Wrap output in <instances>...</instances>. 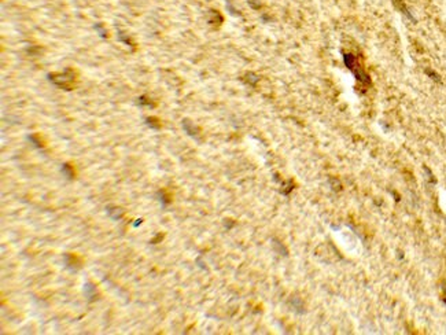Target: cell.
I'll return each instance as SVG.
<instances>
[{
  "label": "cell",
  "mask_w": 446,
  "mask_h": 335,
  "mask_svg": "<svg viewBox=\"0 0 446 335\" xmlns=\"http://www.w3.org/2000/svg\"><path fill=\"white\" fill-rule=\"evenodd\" d=\"M343 61L346 63L347 69L355 75L356 80L361 83V85L364 87H369L371 85V77L368 76V73L363 69V66L360 65L357 58H356L353 54H349V52H343Z\"/></svg>",
  "instance_id": "obj_1"
},
{
  "label": "cell",
  "mask_w": 446,
  "mask_h": 335,
  "mask_svg": "<svg viewBox=\"0 0 446 335\" xmlns=\"http://www.w3.org/2000/svg\"><path fill=\"white\" fill-rule=\"evenodd\" d=\"M425 73H427L429 76H431V79L435 80V81H441V80H439V76H438L437 73H434L433 70H425Z\"/></svg>",
  "instance_id": "obj_3"
},
{
  "label": "cell",
  "mask_w": 446,
  "mask_h": 335,
  "mask_svg": "<svg viewBox=\"0 0 446 335\" xmlns=\"http://www.w3.org/2000/svg\"><path fill=\"white\" fill-rule=\"evenodd\" d=\"M442 290H443V301L446 302V283L442 286Z\"/></svg>",
  "instance_id": "obj_4"
},
{
  "label": "cell",
  "mask_w": 446,
  "mask_h": 335,
  "mask_svg": "<svg viewBox=\"0 0 446 335\" xmlns=\"http://www.w3.org/2000/svg\"><path fill=\"white\" fill-rule=\"evenodd\" d=\"M393 5H394V7H396V9L398 10L401 14H404L405 17L409 18L411 21L415 22V18H413L412 13L409 11V9L406 7V5L404 3V0H393Z\"/></svg>",
  "instance_id": "obj_2"
}]
</instances>
